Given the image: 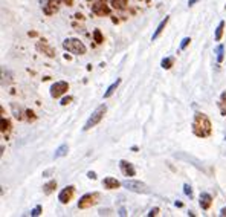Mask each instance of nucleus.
<instances>
[{"instance_id": "2eb2a0df", "label": "nucleus", "mask_w": 226, "mask_h": 217, "mask_svg": "<svg viewBox=\"0 0 226 217\" xmlns=\"http://www.w3.org/2000/svg\"><path fill=\"white\" fill-rule=\"evenodd\" d=\"M119 84H121V78H118L113 84H110V86H109V89L104 92V98H110V96L115 93V90L118 89V86H119Z\"/></svg>"}, {"instance_id": "f3484780", "label": "nucleus", "mask_w": 226, "mask_h": 217, "mask_svg": "<svg viewBox=\"0 0 226 217\" xmlns=\"http://www.w3.org/2000/svg\"><path fill=\"white\" fill-rule=\"evenodd\" d=\"M0 124H2V135H3L5 138H8V135H9V132H11V123L8 121V119L2 118Z\"/></svg>"}, {"instance_id": "aec40b11", "label": "nucleus", "mask_w": 226, "mask_h": 217, "mask_svg": "<svg viewBox=\"0 0 226 217\" xmlns=\"http://www.w3.org/2000/svg\"><path fill=\"white\" fill-rule=\"evenodd\" d=\"M173 64H174V57H167V58H164L162 63H161V66H162L164 69H171Z\"/></svg>"}, {"instance_id": "5701e85b", "label": "nucleus", "mask_w": 226, "mask_h": 217, "mask_svg": "<svg viewBox=\"0 0 226 217\" xmlns=\"http://www.w3.org/2000/svg\"><path fill=\"white\" fill-rule=\"evenodd\" d=\"M183 193H185V194H186L189 199H193V190H191V187H189L188 183L183 185Z\"/></svg>"}, {"instance_id": "f03ea898", "label": "nucleus", "mask_w": 226, "mask_h": 217, "mask_svg": "<svg viewBox=\"0 0 226 217\" xmlns=\"http://www.w3.org/2000/svg\"><path fill=\"white\" fill-rule=\"evenodd\" d=\"M63 47L70 52V54H75V55H84L86 51H87V47L83 41H80L78 38H66L63 41Z\"/></svg>"}, {"instance_id": "f257e3e1", "label": "nucleus", "mask_w": 226, "mask_h": 217, "mask_svg": "<svg viewBox=\"0 0 226 217\" xmlns=\"http://www.w3.org/2000/svg\"><path fill=\"white\" fill-rule=\"evenodd\" d=\"M193 132L199 138H206L211 135V123L205 113H200V112L196 113L194 123H193Z\"/></svg>"}, {"instance_id": "f8f14e48", "label": "nucleus", "mask_w": 226, "mask_h": 217, "mask_svg": "<svg viewBox=\"0 0 226 217\" xmlns=\"http://www.w3.org/2000/svg\"><path fill=\"white\" fill-rule=\"evenodd\" d=\"M103 187L107 188V190H116V188L121 187V182L116 180L115 177H106V179L103 180Z\"/></svg>"}, {"instance_id": "9b49d317", "label": "nucleus", "mask_w": 226, "mask_h": 217, "mask_svg": "<svg viewBox=\"0 0 226 217\" xmlns=\"http://www.w3.org/2000/svg\"><path fill=\"white\" fill-rule=\"evenodd\" d=\"M211 205H212V196L209 193H202V194H200V208L209 209Z\"/></svg>"}, {"instance_id": "c756f323", "label": "nucleus", "mask_w": 226, "mask_h": 217, "mask_svg": "<svg viewBox=\"0 0 226 217\" xmlns=\"http://www.w3.org/2000/svg\"><path fill=\"white\" fill-rule=\"evenodd\" d=\"M119 215H127V212H125V208H121V209H119Z\"/></svg>"}, {"instance_id": "4468645a", "label": "nucleus", "mask_w": 226, "mask_h": 217, "mask_svg": "<svg viewBox=\"0 0 226 217\" xmlns=\"http://www.w3.org/2000/svg\"><path fill=\"white\" fill-rule=\"evenodd\" d=\"M168 20H170V17H165L161 23H159V26H158V29L154 31V34H153V37H151V40H156L159 35H161V32L165 29V26H167V23H168Z\"/></svg>"}, {"instance_id": "4be33fe9", "label": "nucleus", "mask_w": 226, "mask_h": 217, "mask_svg": "<svg viewBox=\"0 0 226 217\" xmlns=\"http://www.w3.org/2000/svg\"><path fill=\"white\" fill-rule=\"evenodd\" d=\"M93 37H95L96 43H103V41H104V38H103V34H101V31H99V29H95V32H93Z\"/></svg>"}, {"instance_id": "7ed1b4c3", "label": "nucleus", "mask_w": 226, "mask_h": 217, "mask_svg": "<svg viewBox=\"0 0 226 217\" xmlns=\"http://www.w3.org/2000/svg\"><path fill=\"white\" fill-rule=\"evenodd\" d=\"M106 112H107V106L106 104H101L99 107H96L95 109V112L90 115V118L87 119V123L84 124V127H83V130L84 132H87V130H90L92 127H95L101 119L104 118V115H106Z\"/></svg>"}, {"instance_id": "9d476101", "label": "nucleus", "mask_w": 226, "mask_h": 217, "mask_svg": "<svg viewBox=\"0 0 226 217\" xmlns=\"http://www.w3.org/2000/svg\"><path fill=\"white\" fill-rule=\"evenodd\" d=\"M119 167H121V171H122L124 176L132 177V176L136 174V170H135L133 164H130V162H127V161H121V162H119Z\"/></svg>"}, {"instance_id": "6ab92c4d", "label": "nucleus", "mask_w": 226, "mask_h": 217, "mask_svg": "<svg viewBox=\"0 0 226 217\" xmlns=\"http://www.w3.org/2000/svg\"><path fill=\"white\" fill-rule=\"evenodd\" d=\"M223 29H224V21L221 20L220 23H218V26H217V29H215V41H220L221 40V37H223Z\"/></svg>"}, {"instance_id": "c85d7f7f", "label": "nucleus", "mask_w": 226, "mask_h": 217, "mask_svg": "<svg viewBox=\"0 0 226 217\" xmlns=\"http://www.w3.org/2000/svg\"><path fill=\"white\" fill-rule=\"evenodd\" d=\"M87 177L95 180V179H96V173H95V171H89V173H87Z\"/></svg>"}, {"instance_id": "ddd939ff", "label": "nucleus", "mask_w": 226, "mask_h": 217, "mask_svg": "<svg viewBox=\"0 0 226 217\" xmlns=\"http://www.w3.org/2000/svg\"><path fill=\"white\" fill-rule=\"evenodd\" d=\"M55 188H57V180H49L47 183H44V185H43V193L49 196L51 193H54V191H55Z\"/></svg>"}, {"instance_id": "39448f33", "label": "nucleus", "mask_w": 226, "mask_h": 217, "mask_svg": "<svg viewBox=\"0 0 226 217\" xmlns=\"http://www.w3.org/2000/svg\"><path fill=\"white\" fill-rule=\"evenodd\" d=\"M98 197H99L98 193H90V194H84V196L78 200V208H80V209L92 208L93 205L98 203Z\"/></svg>"}, {"instance_id": "20e7f679", "label": "nucleus", "mask_w": 226, "mask_h": 217, "mask_svg": "<svg viewBox=\"0 0 226 217\" xmlns=\"http://www.w3.org/2000/svg\"><path fill=\"white\" fill-rule=\"evenodd\" d=\"M122 185L127 188L129 191H133V193H138V194H150V188L141 182V180H132V179H127L124 180Z\"/></svg>"}, {"instance_id": "cd10ccee", "label": "nucleus", "mask_w": 226, "mask_h": 217, "mask_svg": "<svg viewBox=\"0 0 226 217\" xmlns=\"http://www.w3.org/2000/svg\"><path fill=\"white\" fill-rule=\"evenodd\" d=\"M26 115H28V119H29V121H31V119H32V121L35 119V116H34V112H31V110H26Z\"/></svg>"}, {"instance_id": "a211bd4d", "label": "nucleus", "mask_w": 226, "mask_h": 217, "mask_svg": "<svg viewBox=\"0 0 226 217\" xmlns=\"http://www.w3.org/2000/svg\"><path fill=\"white\" fill-rule=\"evenodd\" d=\"M215 54H217V63H221L224 58V44H218L215 47Z\"/></svg>"}, {"instance_id": "0eeeda50", "label": "nucleus", "mask_w": 226, "mask_h": 217, "mask_svg": "<svg viewBox=\"0 0 226 217\" xmlns=\"http://www.w3.org/2000/svg\"><path fill=\"white\" fill-rule=\"evenodd\" d=\"M37 51L41 52V54H44V55H47V57H51V58L55 57V49L47 43V40H40L37 43Z\"/></svg>"}, {"instance_id": "7c9ffc66", "label": "nucleus", "mask_w": 226, "mask_h": 217, "mask_svg": "<svg viewBox=\"0 0 226 217\" xmlns=\"http://www.w3.org/2000/svg\"><path fill=\"white\" fill-rule=\"evenodd\" d=\"M197 2H199V0H188V5H189V6H193V5H194V3H197Z\"/></svg>"}, {"instance_id": "423d86ee", "label": "nucleus", "mask_w": 226, "mask_h": 217, "mask_svg": "<svg viewBox=\"0 0 226 217\" xmlns=\"http://www.w3.org/2000/svg\"><path fill=\"white\" fill-rule=\"evenodd\" d=\"M69 90V84L66 81H57L51 87V96L52 98H60L61 95H64Z\"/></svg>"}, {"instance_id": "393cba45", "label": "nucleus", "mask_w": 226, "mask_h": 217, "mask_svg": "<svg viewBox=\"0 0 226 217\" xmlns=\"http://www.w3.org/2000/svg\"><path fill=\"white\" fill-rule=\"evenodd\" d=\"M40 214H41V206H40V205H37V206L31 211V215H40Z\"/></svg>"}, {"instance_id": "b1692460", "label": "nucleus", "mask_w": 226, "mask_h": 217, "mask_svg": "<svg viewBox=\"0 0 226 217\" xmlns=\"http://www.w3.org/2000/svg\"><path fill=\"white\" fill-rule=\"evenodd\" d=\"M189 43H191V38H189V37H185V38L182 40V43H180V49H182V51L186 49V46H188Z\"/></svg>"}, {"instance_id": "1a4fd4ad", "label": "nucleus", "mask_w": 226, "mask_h": 217, "mask_svg": "<svg viewBox=\"0 0 226 217\" xmlns=\"http://www.w3.org/2000/svg\"><path fill=\"white\" fill-rule=\"evenodd\" d=\"M73 193H75V187H73V185L66 187V188L60 193V194H58V200H60L63 205L69 203V202H70V199L73 197Z\"/></svg>"}, {"instance_id": "6e6552de", "label": "nucleus", "mask_w": 226, "mask_h": 217, "mask_svg": "<svg viewBox=\"0 0 226 217\" xmlns=\"http://www.w3.org/2000/svg\"><path fill=\"white\" fill-rule=\"evenodd\" d=\"M92 12L96 15H109L110 14V8L109 5L104 2V0H99V2H95L92 5Z\"/></svg>"}, {"instance_id": "412c9836", "label": "nucleus", "mask_w": 226, "mask_h": 217, "mask_svg": "<svg viewBox=\"0 0 226 217\" xmlns=\"http://www.w3.org/2000/svg\"><path fill=\"white\" fill-rule=\"evenodd\" d=\"M110 2H112V5H113L115 8H118V9H124L125 5H127V0H110Z\"/></svg>"}, {"instance_id": "bb28decb", "label": "nucleus", "mask_w": 226, "mask_h": 217, "mask_svg": "<svg viewBox=\"0 0 226 217\" xmlns=\"http://www.w3.org/2000/svg\"><path fill=\"white\" fill-rule=\"evenodd\" d=\"M158 212H159V208H153L151 211L148 212V215H150V217H153V215H158Z\"/></svg>"}, {"instance_id": "a878e982", "label": "nucleus", "mask_w": 226, "mask_h": 217, "mask_svg": "<svg viewBox=\"0 0 226 217\" xmlns=\"http://www.w3.org/2000/svg\"><path fill=\"white\" fill-rule=\"evenodd\" d=\"M72 100H73L72 96H66V98H63V100H61V106H67Z\"/></svg>"}, {"instance_id": "2f4dec72", "label": "nucleus", "mask_w": 226, "mask_h": 217, "mask_svg": "<svg viewBox=\"0 0 226 217\" xmlns=\"http://www.w3.org/2000/svg\"><path fill=\"white\" fill-rule=\"evenodd\" d=\"M220 215H226V208H221V211H220Z\"/></svg>"}, {"instance_id": "dca6fc26", "label": "nucleus", "mask_w": 226, "mask_h": 217, "mask_svg": "<svg viewBox=\"0 0 226 217\" xmlns=\"http://www.w3.org/2000/svg\"><path fill=\"white\" fill-rule=\"evenodd\" d=\"M69 152V147H67V144H63V145H60L57 150H55V155H54V159H58V158H63L66 156Z\"/></svg>"}]
</instances>
